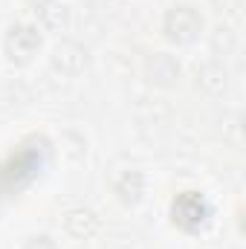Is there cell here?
<instances>
[{
    "label": "cell",
    "instance_id": "6da1fadb",
    "mask_svg": "<svg viewBox=\"0 0 246 249\" xmlns=\"http://www.w3.org/2000/svg\"><path fill=\"white\" fill-rule=\"evenodd\" d=\"M211 220V203L203 191H180L171 203V223L183 232H200Z\"/></svg>",
    "mask_w": 246,
    "mask_h": 249
},
{
    "label": "cell",
    "instance_id": "7a4b0ae2",
    "mask_svg": "<svg viewBox=\"0 0 246 249\" xmlns=\"http://www.w3.org/2000/svg\"><path fill=\"white\" fill-rule=\"evenodd\" d=\"M162 32H165V38L171 44H180V47L194 44L200 38V32H203V15L188 3H177V6H171L165 12Z\"/></svg>",
    "mask_w": 246,
    "mask_h": 249
},
{
    "label": "cell",
    "instance_id": "3957f363",
    "mask_svg": "<svg viewBox=\"0 0 246 249\" xmlns=\"http://www.w3.org/2000/svg\"><path fill=\"white\" fill-rule=\"evenodd\" d=\"M41 29L32 23H15L6 32V55L12 64H26L32 61V55H38L41 50Z\"/></svg>",
    "mask_w": 246,
    "mask_h": 249
},
{
    "label": "cell",
    "instance_id": "277c9868",
    "mask_svg": "<svg viewBox=\"0 0 246 249\" xmlns=\"http://www.w3.org/2000/svg\"><path fill=\"white\" fill-rule=\"evenodd\" d=\"M145 75L151 84H159V87H174L180 81V64L174 55L168 53H154L145 58Z\"/></svg>",
    "mask_w": 246,
    "mask_h": 249
},
{
    "label": "cell",
    "instance_id": "5b68a950",
    "mask_svg": "<svg viewBox=\"0 0 246 249\" xmlns=\"http://www.w3.org/2000/svg\"><path fill=\"white\" fill-rule=\"evenodd\" d=\"M87 50L81 47V44H75V41H64L55 47V53H53V67L64 72V75H78L84 67H87Z\"/></svg>",
    "mask_w": 246,
    "mask_h": 249
},
{
    "label": "cell",
    "instance_id": "8992f818",
    "mask_svg": "<svg viewBox=\"0 0 246 249\" xmlns=\"http://www.w3.org/2000/svg\"><path fill=\"white\" fill-rule=\"evenodd\" d=\"M64 226H67V232H70L72 238L87 241V238H93V235L102 229V217H99L93 209H72V212L67 214Z\"/></svg>",
    "mask_w": 246,
    "mask_h": 249
},
{
    "label": "cell",
    "instance_id": "52a82bcc",
    "mask_svg": "<svg viewBox=\"0 0 246 249\" xmlns=\"http://www.w3.org/2000/svg\"><path fill=\"white\" fill-rule=\"evenodd\" d=\"M113 191H116V197L122 200L124 206H136L142 200V194H145V177H142V171H133V168L122 171L113 180Z\"/></svg>",
    "mask_w": 246,
    "mask_h": 249
},
{
    "label": "cell",
    "instance_id": "ba28073f",
    "mask_svg": "<svg viewBox=\"0 0 246 249\" xmlns=\"http://www.w3.org/2000/svg\"><path fill=\"white\" fill-rule=\"evenodd\" d=\"M197 81H200L209 93H220V90L226 87V70L217 61H209L197 70Z\"/></svg>",
    "mask_w": 246,
    "mask_h": 249
},
{
    "label": "cell",
    "instance_id": "9c48e42d",
    "mask_svg": "<svg viewBox=\"0 0 246 249\" xmlns=\"http://www.w3.org/2000/svg\"><path fill=\"white\" fill-rule=\"evenodd\" d=\"M23 249H58V247H55V241H53L50 235H32V238L23 244Z\"/></svg>",
    "mask_w": 246,
    "mask_h": 249
},
{
    "label": "cell",
    "instance_id": "30bf717a",
    "mask_svg": "<svg viewBox=\"0 0 246 249\" xmlns=\"http://www.w3.org/2000/svg\"><path fill=\"white\" fill-rule=\"evenodd\" d=\"M26 3H32V6H38V9H41V6H47L50 0H26Z\"/></svg>",
    "mask_w": 246,
    "mask_h": 249
}]
</instances>
